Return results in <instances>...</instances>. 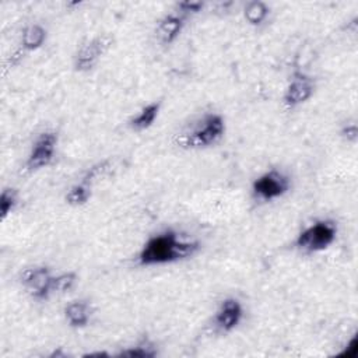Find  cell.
Returning <instances> with one entry per match:
<instances>
[{
    "mask_svg": "<svg viewBox=\"0 0 358 358\" xmlns=\"http://www.w3.org/2000/svg\"><path fill=\"white\" fill-rule=\"evenodd\" d=\"M200 245L197 241L185 239L176 231L166 229L150 236L141 246L137 262L140 266H161L180 262L194 256Z\"/></svg>",
    "mask_w": 358,
    "mask_h": 358,
    "instance_id": "6da1fadb",
    "label": "cell"
},
{
    "mask_svg": "<svg viewBox=\"0 0 358 358\" xmlns=\"http://www.w3.org/2000/svg\"><path fill=\"white\" fill-rule=\"evenodd\" d=\"M225 134V120L220 113H206L187 131L176 136V145L186 150L207 148L217 144Z\"/></svg>",
    "mask_w": 358,
    "mask_h": 358,
    "instance_id": "7a4b0ae2",
    "label": "cell"
},
{
    "mask_svg": "<svg viewBox=\"0 0 358 358\" xmlns=\"http://www.w3.org/2000/svg\"><path fill=\"white\" fill-rule=\"evenodd\" d=\"M337 236V225L331 220H317L302 229L296 239V249L305 253H316L327 249Z\"/></svg>",
    "mask_w": 358,
    "mask_h": 358,
    "instance_id": "3957f363",
    "label": "cell"
},
{
    "mask_svg": "<svg viewBox=\"0 0 358 358\" xmlns=\"http://www.w3.org/2000/svg\"><path fill=\"white\" fill-rule=\"evenodd\" d=\"M289 187L291 180L284 172L270 169L252 182V194L259 201H273L282 197Z\"/></svg>",
    "mask_w": 358,
    "mask_h": 358,
    "instance_id": "277c9868",
    "label": "cell"
},
{
    "mask_svg": "<svg viewBox=\"0 0 358 358\" xmlns=\"http://www.w3.org/2000/svg\"><path fill=\"white\" fill-rule=\"evenodd\" d=\"M56 147H57V134L50 130L42 131L35 138L29 150V154L24 164L25 169L28 172H36L39 169L49 166L55 159Z\"/></svg>",
    "mask_w": 358,
    "mask_h": 358,
    "instance_id": "5b68a950",
    "label": "cell"
},
{
    "mask_svg": "<svg viewBox=\"0 0 358 358\" xmlns=\"http://www.w3.org/2000/svg\"><path fill=\"white\" fill-rule=\"evenodd\" d=\"M113 39L109 35H99L83 43L74 56V69L81 73L92 70L101 57L110 49Z\"/></svg>",
    "mask_w": 358,
    "mask_h": 358,
    "instance_id": "8992f818",
    "label": "cell"
},
{
    "mask_svg": "<svg viewBox=\"0 0 358 358\" xmlns=\"http://www.w3.org/2000/svg\"><path fill=\"white\" fill-rule=\"evenodd\" d=\"M315 92V83L312 77L306 76L305 73H294L289 78L284 95H282V103L284 106L291 110L302 103L308 102Z\"/></svg>",
    "mask_w": 358,
    "mask_h": 358,
    "instance_id": "52a82bcc",
    "label": "cell"
},
{
    "mask_svg": "<svg viewBox=\"0 0 358 358\" xmlns=\"http://www.w3.org/2000/svg\"><path fill=\"white\" fill-rule=\"evenodd\" d=\"M53 273L48 266H35L24 270L21 275V284L38 301H46L50 298V281Z\"/></svg>",
    "mask_w": 358,
    "mask_h": 358,
    "instance_id": "ba28073f",
    "label": "cell"
},
{
    "mask_svg": "<svg viewBox=\"0 0 358 358\" xmlns=\"http://www.w3.org/2000/svg\"><path fill=\"white\" fill-rule=\"evenodd\" d=\"M242 317V303L236 298H225L215 310L214 323L221 331H232L235 327H238Z\"/></svg>",
    "mask_w": 358,
    "mask_h": 358,
    "instance_id": "9c48e42d",
    "label": "cell"
},
{
    "mask_svg": "<svg viewBox=\"0 0 358 358\" xmlns=\"http://www.w3.org/2000/svg\"><path fill=\"white\" fill-rule=\"evenodd\" d=\"M185 27V17L179 13H171L164 15L155 28V35L162 45H171L175 42Z\"/></svg>",
    "mask_w": 358,
    "mask_h": 358,
    "instance_id": "30bf717a",
    "label": "cell"
},
{
    "mask_svg": "<svg viewBox=\"0 0 358 358\" xmlns=\"http://www.w3.org/2000/svg\"><path fill=\"white\" fill-rule=\"evenodd\" d=\"M91 306L85 301H71L64 308V317L70 327L73 329H83L85 327L91 320Z\"/></svg>",
    "mask_w": 358,
    "mask_h": 358,
    "instance_id": "8fae6325",
    "label": "cell"
},
{
    "mask_svg": "<svg viewBox=\"0 0 358 358\" xmlns=\"http://www.w3.org/2000/svg\"><path fill=\"white\" fill-rule=\"evenodd\" d=\"M159 109H161V103L157 101H152L147 105H144L130 120H129V126L133 131H144L147 129H150L154 122L157 120L158 115H159Z\"/></svg>",
    "mask_w": 358,
    "mask_h": 358,
    "instance_id": "7c38bea8",
    "label": "cell"
},
{
    "mask_svg": "<svg viewBox=\"0 0 358 358\" xmlns=\"http://www.w3.org/2000/svg\"><path fill=\"white\" fill-rule=\"evenodd\" d=\"M46 29L41 24H29L24 28L21 34V50L24 52H34L39 48L46 41Z\"/></svg>",
    "mask_w": 358,
    "mask_h": 358,
    "instance_id": "4fadbf2b",
    "label": "cell"
},
{
    "mask_svg": "<svg viewBox=\"0 0 358 358\" xmlns=\"http://www.w3.org/2000/svg\"><path fill=\"white\" fill-rule=\"evenodd\" d=\"M116 172V165L112 159H102L96 164H94L91 168H88V171L85 172V175L83 176V182H85L87 185H90L91 187H94L96 183L106 180L109 178H112Z\"/></svg>",
    "mask_w": 358,
    "mask_h": 358,
    "instance_id": "5bb4252c",
    "label": "cell"
},
{
    "mask_svg": "<svg viewBox=\"0 0 358 358\" xmlns=\"http://www.w3.org/2000/svg\"><path fill=\"white\" fill-rule=\"evenodd\" d=\"M270 7L267 3L262 0L248 1L243 7V17L248 24L253 27H260L268 17Z\"/></svg>",
    "mask_w": 358,
    "mask_h": 358,
    "instance_id": "9a60e30c",
    "label": "cell"
},
{
    "mask_svg": "<svg viewBox=\"0 0 358 358\" xmlns=\"http://www.w3.org/2000/svg\"><path fill=\"white\" fill-rule=\"evenodd\" d=\"M91 196H92V187L81 180L80 183L71 186L67 190V193L64 196V200L69 206L78 207V206L87 204L90 201Z\"/></svg>",
    "mask_w": 358,
    "mask_h": 358,
    "instance_id": "2e32d148",
    "label": "cell"
},
{
    "mask_svg": "<svg viewBox=\"0 0 358 358\" xmlns=\"http://www.w3.org/2000/svg\"><path fill=\"white\" fill-rule=\"evenodd\" d=\"M77 282V274L74 271H64L55 274L50 281V296L69 292Z\"/></svg>",
    "mask_w": 358,
    "mask_h": 358,
    "instance_id": "e0dca14e",
    "label": "cell"
},
{
    "mask_svg": "<svg viewBox=\"0 0 358 358\" xmlns=\"http://www.w3.org/2000/svg\"><path fill=\"white\" fill-rule=\"evenodd\" d=\"M18 196L17 192L11 187H7L0 194V220L4 221L17 207Z\"/></svg>",
    "mask_w": 358,
    "mask_h": 358,
    "instance_id": "ac0fdd59",
    "label": "cell"
},
{
    "mask_svg": "<svg viewBox=\"0 0 358 358\" xmlns=\"http://www.w3.org/2000/svg\"><path fill=\"white\" fill-rule=\"evenodd\" d=\"M120 355L130 357V358H133V357L134 358H137V357H140V358L154 357V355H157V350L154 348V345L150 341H143V343H140L134 347H130V348L122 351Z\"/></svg>",
    "mask_w": 358,
    "mask_h": 358,
    "instance_id": "d6986e66",
    "label": "cell"
},
{
    "mask_svg": "<svg viewBox=\"0 0 358 358\" xmlns=\"http://www.w3.org/2000/svg\"><path fill=\"white\" fill-rule=\"evenodd\" d=\"M203 7H204V3L201 1H180L176 4L178 13L183 17L190 14H197L203 10Z\"/></svg>",
    "mask_w": 358,
    "mask_h": 358,
    "instance_id": "ffe728a7",
    "label": "cell"
},
{
    "mask_svg": "<svg viewBox=\"0 0 358 358\" xmlns=\"http://www.w3.org/2000/svg\"><path fill=\"white\" fill-rule=\"evenodd\" d=\"M357 134H358V129H357V124L355 123H351V124H347L343 127L341 130V136L344 138H347V141H355L357 140Z\"/></svg>",
    "mask_w": 358,
    "mask_h": 358,
    "instance_id": "44dd1931",
    "label": "cell"
}]
</instances>
